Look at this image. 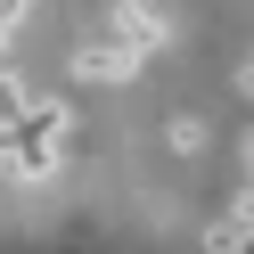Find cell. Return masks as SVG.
Here are the masks:
<instances>
[{
	"mask_svg": "<svg viewBox=\"0 0 254 254\" xmlns=\"http://www.w3.org/2000/svg\"><path fill=\"white\" fill-rule=\"evenodd\" d=\"M107 33L131 41V50L148 58V50H164V41H172V17H164V0H115V8H107Z\"/></svg>",
	"mask_w": 254,
	"mask_h": 254,
	"instance_id": "cell-1",
	"label": "cell"
},
{
	"mask_svg": "<svg viewBox=\"0 0 254 254\" xmlns=\"http://www.w3.org/2000/svg\"><path fill=\"white\" fill-rule=\"evenodd\" d=\"M74 74H82V82H131V74H139V50L115 41V33H107V41H82V50H74Z\"/></svg>",
	"mask_w": 254,
	"mask_h": 254,
	"instance_id": "cell-2",
	"label": "cell"
},
{
	"mask_svg": "<svg viewBox=\"0 0 254 254\" xmlns=\"http://www.w3.org/2000/svg\"><path fill=\"white\" fill-rule=\"evenodd\" d=\"M205 246H213V254H254V230H246V221H213V230H205Z\"/></svg>",
	"mask_w": 254,
	"mask_h": 254,
	"instance_id": "cell-3",
	"label": "cell"
},
{
	"mask_svg": "<svg viewBox=\"0 0 254 254\" xmlns=\"http://www.w3.org/2000/svg\"><path fill=\"white\" fill-rule=\"evenodd\" d=\"M205 139H213V131H205L197 115H172V131H164V148H172V156H205Z\"/></svg>",
	"mask_w": 254,
	"mask_h": 254,
	"instance_id": "cell-4",
	"label": "cell"
},
{
	"mask_svg": "<svg viewBox=\"0 0 254 254\" xmlns=\"http://www.w3.org/2000/svg\"><path fill=\"white\" fill-rule=\"evenodd\" d=\"M17 107H25V82H17V74H0V131L17 123Z\"/></svg>",
	"mask_w": 254,
	"mask_h": 254,
	"instance_id": "cell-5",
	"label": "cell"
},
{
	"mask_svg": "<svg viewBox=\"0 0 254 254\" xmlns=\"http://www.w3.org/2000/svg\"><path fill=\"white\" fill-rule=\"evenodd\" d=\"M17 17H25V0H0V41L17 33Z\"/></svg>",
	"mask_w": 254,
	"mask_h": 254,
	"instance_id": "cell-6",
	"label": "cell"
},
{
	"mask_svg": "<svg viewBox=\"0 0 254 254\" xmlns=\"http://www.w3.org/2000/svg\"><path fill=\"white\" fill-rule=\"evenodd\" d=\"M238 221H246V230H254V181H246V197H238Z\"/></svg>",
	"mask_w": 254,
	"mask_h": 254,
	"instance_id": "cell-7",
	"label": "cell"
},
{
	"mask_svg": "<svg viewBox=\"0 0 254 254\" xmlns=\"http://www.w3.org/2000/svg\"><path fill=\"white\" fill-rule=\"evenodd\" d=\"M238 90H246V99H254V58H246V66H238Z\"/></svg>",
	"mask_w": 254,
	"mask_h": 254,
	"instance_id": "cell-8",
	"label": "cell"
},
{
	"mask_svg": "<svg viewBox=\"0 0 254 254\" xmlns=\"http://www.w3.org/2000/svg\"><path fill=\"white\" fill-rule=\"evenodd\" d=\"M0 172H8V131H0Z\"/></svg>",
	"mask_w": 254,
	"mask_h": 254,
	"instance_id": "cell-9",
	"label": "cell"
},
{
	"mask_svg": "<svg viewBox=\"0 0 254 254\" xmlns=\"http://www.w3.org/2000/svg\"><path fill=\"white\" fill-rule=\"evenodd\" d=\"M246 181H254V139H246Z\"/></svg>",
	"mask_w": 254,
	"mask_h": 254,
	"instance_id": "cell-10",
	"label": "cell"
},
{
	"mask_svg": "<svg viewBox=\"0 0 254 254\" xmlns=\"http://www.w3.org/2000/svg\"><path fill=\"white\" fill-rule=\"evenodd\" d=\"M25 8H33V0H25Z\"/></svg>",
	"mask_w": 254,
	"mask_h": 254,
	"instance_id": "cell-11",
	"label": "cell"
}]
</instances>
